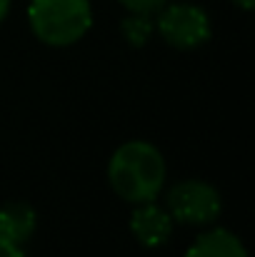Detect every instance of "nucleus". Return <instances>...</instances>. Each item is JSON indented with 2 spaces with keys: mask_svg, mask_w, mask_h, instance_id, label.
Returning a JSON list of instances; mask_svg holds the SVG:
<instances>
[{
  "mask_svg": "<svg viewBox=\"0 0 255 257\" xmlns=\"http://www.w3.org/2000/svg\"><path fill=\"white\" fill-rule=\"evenodd\" d=\"M108 182L125 202H153L165 185V160L145 140L123 143L108 160Z\"/></svg>",
  "mask_w": 255,
  "mask_h": 257,
  "instance_id": "f257e3e1",
  "label": "nucleus"
},
{
  "mask_svg": "<svg viewBox=\"0 0 255 257\" xmlns=\"http://www.w3.org/2000/svg\"><path fill=\"white\" fill-rule=\"evenodd\" d=\"M28 23L38 40L53 48L73 45L93 25L90 0H30Z\"/></svg>",
  "mask_w": 255,
  "mask_h": 257,
  "instance_id": "f03ea898",
  "label": "nucleus"
},
{
  "mask_svg": "<svg viewBox=\"0 0 255 257\" xmlns=\"http://www.w3.org/2000/svg\"><path fill=\"white\" fill-rule=\"evenodd\" d=\"M168 212L180 225H210L223 210L220 192L203 180H183L168 190Z\"/></svg>",
  "mask_w": 255,
  "mask_h": 257,
  "instance_id": "7ed1b4c3",
  "label": "nucleus"
},
{
  "mask_svg": "<svg viewBox=\"0 0 255 257\" xmlns=\"http://www.w3.org/2000/svg\"><path fill=\"white\" fill-rule=\"evenodd\" d=\"M158 33L170 48L178 50H193L200 48L210 38V20L208 13L190 3H173L158 10Z\"/></svg>",
  "mask_w": 255,
  "mask_h": 257,
  "instance_id": "20e7f679",
  "label": "nucleus"
},
{
  "mask_svg": "<svg viewBox=\"0 0 255 257\" xmlns=\"http://www.w3.org/2000/svg\"><path fill=\"white\" fill-rule=\"evenodd\" d=\"M130 232L143 247H163L173 235V217L155 200L140 202L130 215Z\"/></svg>",
  "mask_w": 255,
  "mask_h": 257,
  "instance_id": "39448f33",
  "label": "nucleus"
},
{
  "mask_svg": "<svg viewBox=\"0 0 255 257\" xmlns=\"http://www.w3.org/2000/svg\"><path fill=\"white\" fill-rule=\"evenodd\" d=\"M38 227V215L25 202H8L0 207V240L23 245L33 237Z\"/></svg>",
  "mask_w": 255,
  "mask_h": 257,
  "instance_id": "423d86ee",
  "label": "nucleus"
},
{
  "mask_svg": "<svg viewBox=\"0 0 255 257\" xmlns=\"http://www.w3.org/2000/svg\"><path fill=\"white\" fill-rule=\"evenodd\" d=\"M185 257H248V250L235 232L215 227V230L203 232L188 247Z\"/></svg>",
  "mask_w": 255,
  "mask_h": 257,
  "instance_id": "0eeeda50",
  "label": "nucleus"
},
{
  "mask_svg": "<svg viewBox=\"0 0 255 257\" xmlns=\"http://www.w3.org/2000/svg\"><path fill=\"white\" fill-rule=\"evenodd\" d=\"M153 35V18L143 15V13H130L123 20V38L133 45V48H143Z\"/></svg>",
  "mask_w": 255,
  "mask_h": 257,
  "instance_id": "6e6552de",
  "label": "nucleus"
},
{
  "mask_svg": "<svg viewBox=\"0 0 255 257\" xmlns=\"http://www.w3.org/2000/svg\"><path fill=\"white\" fill-rule=\"evenodd\" d=\"M125 10H130V13H143V15H153V13H158L168 0H118Z\"/></svg>",
  "mask_w": 255,
  "mask_h": 257,
  "instance_id": "1a4fd4ad",
  "label": "nucleus"
},
{
  "mask_svg": "<svg viewBox=\"0 0 255 257\" xmlns=\"http://www.w3.org/2000/svg\"><path fill=\"white\" fill-rule=\"evenodd\" d=\"M0 257H25V252L20 250V245H13V242L0 240Z\"/></svg>",
  "mask_w": 255,
  "mask_h": 257,
  "instance_id": "9d476101",
  "label": "nucleus"
},
{
  "mask_svg": "<svg viewBox=\"0 0 255 257\" xmlns=\"http://www.w3.org/2000/svg\"><path fill=\"white\" fill-rule=\"evenodd\" d=\"M8 13H10V0H0V23L5 20Z\"/></svg>",
  "mask_w": 255,
  "mask_h": 257,
  "instance_id": "9b49d317",
  "label": "nucleus"
},
{
  "mask_svg": "<svg viewBox=\"0 0 255 257\" xmlns=\"http://www.w3.org/2000/svg\"><path fill=\"white\" fill-rule=\"evenodd\" d=\"M233 3H235L238 8H243V10H250L255 5V0H233Z\"/></svg>",
  "mask_w": 255,
  "mask_h": 257,
  "instance_id": "f8f14e48",
  "label": "nucleus"
}]
</instances>
